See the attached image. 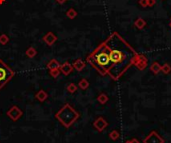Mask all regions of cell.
Wrapping results in <instances>:
<instances>
[{"mask_svg": "<svg viewBox=\"0 0 171 143\" xmlns=\"http://www.w3.org/2000/svg\"><path fill=\"white\" fill-rule=\"evenodd\" d=\"M109 49V57L111 67L108 70L109 76L113 80H118L120 76L133 64L137 52L118 34L113 32L104 41Z\"/></svg>", "mask_w": 171, "mask_h": 143, "instance_id": "obj_1", "label": "cell"}, {"mask_svg": "<svg viewBox=\"0 0 171 143\" xmlns=\"http://www.w3.org/2000/svg\"><path fill=\"white\" fill-rule=\"evenodd\" d=\"M88 63H90L101 75H106L111 67V61L109 57V49L105 43H102L87 57Z\"/></svg>", "mask_w": 171, "mask_h": 143, "instance_id": "obj_2", "label": "cell"}, {"mask_svg": "<svg viewBox=\"0 0 171 143\" xmlns=\"http://www.w3.org/2000/svg\"><path fill=\"white\" fill-rule=\"evenodd\" d=\"M55 117H56V119L58 120L64 127L68 128L78 119L79 114L69 104H66V105H64V107H62V108L57 112Z\"/></svg>", "mask_w": 171, "mask_h": 143, "instance_id": "obj_3", "label": "cell"}, {"mask_svg": "<svg viewBox=\"0 0 171 143\" xmlns=\"http://www.w3.org/2000/svg\"><path fill=\"white\" fill-rule=\"evenodd\" d=\"M13 76L14 72L2 60H0V89L3 88Z\"/></svg>", "mask_w": 171, "mask_h": 143, "instance_id": "obj_4", "label": "cell"}, {"mask_svg": "<svg viewBox=\"0 0 171 143\" xmlns=\"http://www.w3.org/2000/svg\"><path fill=\"white\" fill-rule=\"evenodd\" d=\"M143 143H164V139L156 131H151L144 138Z\"/></svg>", "mask_w": 171, "mask_h": 143, "instance_id": "obj_5", "label": "cell"}, {"mask_svg": "<svg viewBox=\"0 0 171 143\" xmlns=\"http://www.w3.org/2000/svg\"><path fill=\"white\" fill-rule=\"evenodd\" d=\"M133 65L136 66L139 70H144L147 66V58L144 56V55H140L137 54V56L135 57Z\"/></svg>", "mask_w": 171, "mask_h": 143, "instance_id": "obj_6", "label": "cell"}, {"mask_svg": "<svg viewBox=\"0 0 171 143\" xmlns=\"http://www.w3.org/2000/svg\"><path fill=\"white\" fill-rule=\"evenodd\" d=\"M7 115H8V117H9L11 120L16 121V120H18L19 118L21 117L22 111L18 108L17 106H12L9 110H8Z\"/></svg>", "mask_w": 171, "mask_h": 143, "instance_id": "obj_7", "label": "cell"}, {"mask_svg": "<svg viewBox=\"0 0 171 143\" xmlns=\"http://www.w3.org/2000/svg\"><path fill=\"white\" fill-rule=\"evenodd\" d=\"M93 125H94V127L97 129L99 132H101V131H103L104 129L107 127L108 123H107V121L104 119L103 117H98L97 119L94 121Z\"/></svg>", "mask_w": 171, "mask_h": 143, "instance_id": "obj_8", "label": "cell"}, {"mask_svg": "<svg viewBox=\"0 0 171 143\" xmlns=\"http://www.w3.org/2000/svg\"><path fill=\"white\" fill-rule=\"evenodd\" d=\"M60 72L63 73L64 75H69V74L72 72L73 70V66L68 62H65L64 64L60 65V68H59Z\"/></svg>", "mask_w": 171, "mask_h": 143, "instance_id": "obj_9", "label": "cell"}, {"mask_svg": "<svg viewBox=\"0 0 171 143\" xmlns=\"http://www.w3.org/2000/svg\"><path fill=\"white\" fill-rule=\"evenodd\" d=\"M43 40H44V42L46 44H48V45H53L55 43V41L57 40V37L55 36L52 32H48L47 34L43 37Z\"/></svg>", "mask_w": 171, "mask_h": 143, "instance_id": "obj_10", "label": "cell"}, {"mask_svg": "<svg viewBox=\"0 0 171 143\" xmlns=\"http://www.w3.org/2000/svg\"><path fill=\"white\" fill-rule=\"evenodd\" d=\"M73 67L75 68L77 71H81L85 67V62L81 59H77L76 61L73 63Z\"/></svg>", "mask_w": 171, "mask_h": 143, "instance_id": "obj_11", "label": "cell"}, {"mask_svg": "<svg viewBox=\"0 0 171 143\" xmlns=\"http://www.w3.org/2000/svg\"><path fill=\"white\" fill-rule=\"evenodd\" d=\"M47 67L50 70H52V69H59V68H60V64H59V62L57 61L56 59H52V60L49 61V63L47 64Z\"/></svg>", "mask_w": 171, "mask_h": 143, "instance_id": "obj_12", "label": "cell"}, {"mask_svg": "<svg viewBox=\"0 0 171 143\" xmlns=\"http://www.w3.org/2000/svg\"><path fill=\"white\" fill-rule=\"evenodd\" d=\"M150 70L152 71L154 74H158L161 71V65L158 62H153L150 67Z\"/></svg>", "mask_w": 171, "mask_h": 143, "instance_id": "obj_13", "label": "cell"}, {"mask_svg": "<svg viewBox=\"0 0 171 143\" xmlns=\"http://www.w3.org/2000/svg\"><path fill=\"white\" fill-rule=\"evenodd\" d=\"M134 25L136 26L138 29H142V28H144V27H145L146 22L143 18H137L134 22Z\"/></svg>", "mask_w": 171, "mask_h": 143, "instance_id": "obj_14", "label": "cell"}, {"mask_svg": "<svg viewBox=\"0 0 171 143\" xmlns=\"http://www.w3.org/2000/svg\"><path fill=\"white\" fill-rule=\"evenodd\" d=\"M48 97V95H47V93H46L44 90H40L39 92L36 94V99H38L39 101H44V100H46Z\"/></svg>", "mask_w": 171, "mask_h": 143, "instance_id": "obj_15", "label": "cell"}, {"mask_svg": "<svg viewBox=\"0 0 171 143\" xmlns=\"http://www.w3.org/2000/svg\"><path fill=\"white\" fill-rule=\"evenodd\" d=\"M97 100L100 104H105L107 101H108V96H107L105 93H101L97 97Z\"/></svg>", "mask_w": 171, "mask_h": 143, "instance_id": "obj_16", "label": "cell"}, {"mask_svg": "<svg viewBox=\"0 0 171 143\" xmlns=\"http://www.w3.org/2000/svg\"><path fill=\"white\" fill-rule=\"evenodd\" d=\"M36 54H37V51L35 50V48H33V47H29L26 50V55L28 57H30V58H33L34 56H36Z\"/></svg>", "mask_w": 171, "mask_h": 143, "instance_id": "obj_17", "label": "cell"}, {"mask_svg": "<svg viewBox=\"0 0 171 143\" xmlns=\"http://www.w3.org/2000/svg\"><path fill=\"white\" fill-rule=\"evenodd\" d=\"M78 86H79V88H81V89L85 90V89H87L88 86H89V82H88L86 79H81L78 83Z\"/></svg>", "mask_w": 171, "mask_h": 143, "instance_id": "obj_18", "label": "cell"}, {"mask_svg": "<svg viewBox=\"0 0 171 143\" xmlns=\"http://www.w3.org/2000/svg\"><path fill=\"white\" fill-rule=\"evenodd\" d=\"M109 137H110V139H111V140H114V141H115V140H117L120 137V134L117 130H112L111 132H110Z\"/></svg>", "mask_w": 171, "mask_h": 143, "instance_id": "obj_19", "label": "cell"}, {"mask_svg": "<svg viewBox=\"0 0 171 143\" xmlns=\"http://www.w3.org/2000/svg\"><path fill=\"white\" fill-rule=\"evenodd\" d=\"M66 15L68 16V18L70 19H74L77 16V12L75 11V9H73V8H70L69 10L67 11V13H66Z\"/></svg>", "mask_w": 171, "mask_h": 143, "instance_id": "obj_20", "label": "cell"}, {"mask_svg": "<svg viewBox=\"0 0 171 143\" xmlns=\"http://www.w3.org/2000/svg\"><path fill=\"white\" fill-rule=\"evenodd\" d=\"M161 71L164 74H169L171 72V66L168 63H165L163 66H161Z\"/></svg>", "mask_w": 171, "mask_h": 143, "instance_id": "obj_21", "label": "cell"}, {"mask_svg": "<svg viewBox=\"0 0 171 143\" xmlns=\"http://www.w3.org/2000/svg\"><path fill=\"white\" fill-rule=\"evenodd\" d=\"M8 41H9V38L7 37V35H5V34L0 35V44L5 45V44L8 43Z\"/></svg>", "mask_w": 171, "mask_h": 143, "instance_id": "obj_22", "label": "cell"}, {"mask_svg": "<svg viewBox=\"0 0 171 143\" xmlns=\"http://www.w3.org/2000/svg\"><path fill=\"white\" fill-rule=\"evenodd\" d=\"M67 90H68V92H70V93H74L77 90V86L74 83H70L69 85L67 86Z\"/></svg>", "mask_w": 171, "mask_h": 143, "instance_id": "obj_23", "label": "cell"}, {"mask_svg": "<svg viewBox=\"0 0 171 143\" xmlns=\"http://www.w3.org/2000/svg\"><path fill=\"white\" fill-rule=\"evenodd\" d=\"M50 74H51V76L52 77H57L60 74V70L59 69H52V70H50Z\"/></svg>", "mask_w": 171, "mask_h": 143, "instance_id": "obj_24", "label": "cell"}, {"mask_svg": "<svg viewBox=\"0 0 171 143\" xmlns=\"http://www.w3.org/2000/svg\"><path fill=\"white\" fill-rule=\"evenodd\" d=\"M139 4L142 7H147L148 6V0H139Z\"/></svg>", "mask_w": 171, "mask_h": 143, "instance_id": "obj_25", "label": "cell"}, {"mask_svg": "<svg viewBox=\"0 0 171 143\" xmlns=\"http://www.w3.org/2000/svg\"><path fill=\"white\" fill-rule=\"evenodd\" d=\"M155 3H156L155 0H148V6L152 7V6H154V4Z\"/></svg>", "mask_w": 171, "mask_h": 143, "instance_id": "obj_26", "label": "cell"}, {"mask_svg": "<svg viewBox=\"0 0 171 143\" xmlns=\"http://www.w3.org/2000/svg\"><path fill=\"white\" fill-rule=\"evenodd\" d=\"M130 143H139V141L136 138H133L132 140H130Z\"/></svg>", "mask_w": 171, "mask_h": 143, "instance_id": "obj_27", "label": "cell"}, {"mask_svg": "<svg viewBox=\"0 0 171 143\" xmlns=\"http://www.w3.org/2000/svg\"><path fill=\"white\" fill-rule=\"evenodd\" d=\"M56 1L58 2L59 4H63V3H64V2L66 1V0H56Z\"/></svg>", "mask_w": 171, "mask_h": 143, "instance_id": "obj_28", "label": "cell"}, {"mask_svg": "<svg viewBox=\"0 0 171 143\" xmlns=\"http://www.w3.org/2000/svg\"><path fill=\"white\" fill-rule=\"evenodd\" d=\"M3 2H5V0H0V4H2Z\"/></svg>", "mask_w": 171, "mask_h": 143, "instance_id": "obj_29", "label": "cell"}, {"mask_svg": "<svg viewBox=\"0 0 171 143\" xmlns=\"http://www.w3.org/2000/svg\"><path fill=\"white\" fill-rule=\"evenodd\" d=\"M125 143H130V141H126Z\"/></svg>", "mask_w": 171, "mask_h": 143, "instance_id": "obj_30", "label": "cell"}, {"mask_svg": "<svg viewBox=\"0 0 171 143\" xmlns=\"http://www.w3.org/2000/svg\"><path fill=\"white\" fill-rule=\"evenodd\" d=\"M170 26H171V21H170Z\"/></svg>", "mask_w": 171, "mask_h": 143, "instance_id": "obj_31", "label": "cell"}]
</instances>
